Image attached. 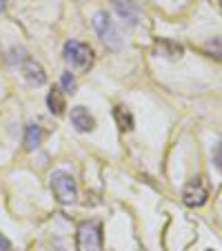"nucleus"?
Wrapping results in <instances>:
<instances>
[{"label":"nucleus","instance_id":"obj_1","mask_svg":"<svg viewBox=\"0 0 222 251\" xmlns=\"http://www.w3.org/2000/svg\"><path fill=\"white\" fill-rule=\"evenodd\" d=\"M65 60L67 65H71V69L80 71V74L89 71L94 65V49L80 40H69L65 43Z\"/></svg>","mask_w":222,"mask_h":251},{"label":"nucleus","instance_id":"obj_2","mask_svg":"<svg viewBox=\"0 0 222 251\" xmlns=\"http://www.w3.org/2000/svg\"><path fill=\"white\" fill-rule=\"evenodd\" d=\"M51 191L62 204L76 202V198H78V185L74 180V176L67 174V171L51 174Z\"/></svg>","mask_w":222,"mask_h":251},{"label":"nucleus","instance_id":"obj_3","mask_svg":"<svg viewBox=\"0 0 222 251\" xmlns=\"http://www.w3.org/2000/svg\"><path fill=\"white\" fill-rule=\"evenodd\" d=\"M182 200L187 207H202L209 200V182L204 180V176H196L191 178L182 189Z\"/></svg>","mask_w":222,"mask_h":251},{"label":"nucleus","instance_id":"obj_4","mask_svg":"<svg viewBox=\"0 0 222 251\" xmlns=\"http://www.w3.org/2000/svg\"><path fill=\"white\" fill-rule=\"evenodd\" d=\"M78 245L82 251H102V233H100V223L89 220L82 223L78 229Z\"/></svg>","mask_w":222,"mask_h":251},{"label":"nucleus","instance_id":"obj_5","mask_svg":"<svg viewBox=\"0 0 222 251\" xmlns=\"http://www.w3.org/2000/svg\"><path fill=\"white\" fill-rule=\"evenodd\" d=\"M94 29L100 36V40H102L109 49H118L120 47V36L114 27V20L109 18L104 11H98V14L94 16Z\"/></svg>","mask_w":222,"mask_h":251},{"label":"nucleus","instance_id":"obj_6","mask_svg":"<svg viewBox=\"0 0 222 251\" xmlns=\"http://www.w3.org/2000/svg\"><path fill=\"white\" fill-rule=\"evenodd\" d=\"M71 125H74L78 131L85 133V131H94L96 120L85 107H74V109H71Z\"/></svg>","mask_w":222,"mask_h":251},{"label":"nucleus","instance_id":"obj_7","mask_svg":"<svg viewBox=\"0 0 222 251\" xmlns=\"http://www.w3.org/2000/svg\"><path fill=\"white\" fill-rule=\"evenodd\" d=\"M23 74H25V78H27V82H31V85H36V87H40V85H45V82H47L45 69L36 60H31V58H25Z\"/></svg>","mask_w":222,"mask_h":251},{"label":"nucleus","instance_id":"obj_8","mask_svg":"<svg viewBox=\"0 0 222 251\" xmlns=\"http://www.w3.org/2000/svg\"><path fill=\"white\" fill-rule=\"evenodd\" d=\"M114 7L120 14V18H124L129 25L138 23V11H136V5H133L131 0H114Z\"/></svg>","mask_w":222,"mask_h":251},{"label":"nucleus","instance_id":"obj_9","mask_svg":"<svg viewBox=\"0 0 222 251\" xmlns=\"http://www.w3.org/2000/svg\"><path fill=\"white\" fill-rule=\"evenodd\" d=\"M156 49L160 51V56H167V58H180L182 56V45H178V43H173V40H169V38H160L156 43Z\"/></svg>","mask_w":222,"mask_h":251},{"label":"nucleus","instance_id":"obj_10","mask_svg":"<svg viewBox=\"0 0 222 251\" xmlns=\"http://www.w3.org/2000/svg\"><path fill=\"white\" fill-rule=\"evenodd\" d=\"M47 104H49V109H51V114H56V116H62V114H65V109H67L65 96H62V91H60V89L49 91V96H47Z\"/></svg>","mask_w":222,"mask_h":251},{"label":"nucleus","instance_id":"obj_11","mask_svg":"<svg viewBox=\"0 0 222 251\" xmlns=\"http://www.w3.org/2000/svg\"><path fill=\"white\" fill-rule=\"evenodd\" d=\"M43 140V131H40L38 125H29L27 127V133H25V149L27 151H33V149L40 145Z\"/></svg>","mask_w":222,"mask_h":251},{"label":"nucleus","instance_id":"obj_12","mask_svg":"<svg viewBox=\"0 0 222 251\" xmlns=\"http://www.w3.org/2000/svg\"><path fill=\"white\" fill-rule=\"evenodd\" d=\"M114 118H116V123H118V127L123 129V131L133 129V116H131V111L124 109V107H116V109H114Z\"/></svg>","mask_w":222,"mask_h":251},{"label":"nucleus","instance_id":"obj_13","mask_svg":"<svg viewBox=\"0 0 222 251\" xmlns=\"http://www.w3.org/2000/svg\"><path fill=\"white\" fill-rule=\"evenodd\" d=\"M204 49H207V51L211 53L213 58L222 60V38H213V40H209V43L204 45Z\"/></svg>","mask_w":222,"mask_h":251},{"label":"nucleus","instance_id":"obj_14","mask_svg":"<svg viewBox=\"0 0 222 251\" xmlns=\"http://www.w3.org/2000/svg\"><path fill=\"white\" fill-rule=\"evenodd\" d=\"M60 82H62V89H65V91H69V94H74V91H76V78L71 76V71H65V74H62Z\"/></svg>","mask_w":222,"mask_h":251},{"label":"nucleus","instance_id":"obj_15","mask_svg":"<svg viewBox=\"0 0 222 251\" xmlns=\"http://www.w3.org/2000/svg\"><path fill=\"white\" fill-rule=\"evenodd\" d=\"M213 162H216V167L222 171V142L216 147V151H213Z\"/></svg>","mask_w":222,"mask_h":251},{"label":"nucleus","instance_id":"obj_16","mask_svg":"<svg viewBox=\"0 0 222 251\" xmlns=\"http://www.w3.org/2000/svg\"><path fill=\"white\" fill-rule=\"evenodd\" d=\"M0 251H11V242L7 240V236L0 233Z\"/></svg>","mask_w":222,"mask_h":251},{"label":"nucleus","instance_id":"obj_17","mask_svg":"<svg viewBox=\"0 0 222 251\" xmlns=\"http://www.w3.org/2000/svg\"><path fill=\"white\" fill-rule=\"evenodd\" d=\"M5 7H7V0H0V11H5Z\"/></svg>","mask_w":222,"mask_h":251},{"label":"nucleus","instance_id":"obj_18","mask_svg":"<svg viewBox=\"0 0 222 251\" xmlns=\"http://www.w3.org/2000/svg\"><path fill=\"white\" fill-rule=\"evenodd\" d=\"M220 5H222V0H220Z\"/></svg>","mask_w":222,"mask_h":251},{"label":"nucleus","instance_id":"obj_19","mask_svg":"<svg viewBox=\"0 0 222 251\" xmlns=\"http://www.w3.org/2000/svg\"><path fill=\"white\" fill-rule=\"evenodd\" d=\"M209 251H211V249H209Z\"/></svg>","mask_w":222,"mask_h":251}]
</instances>
